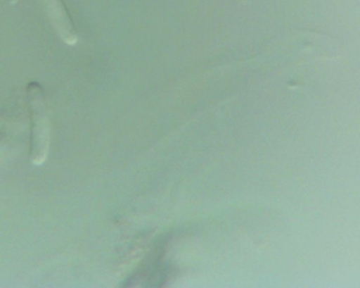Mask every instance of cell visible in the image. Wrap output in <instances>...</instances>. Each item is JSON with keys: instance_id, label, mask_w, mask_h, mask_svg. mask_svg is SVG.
Segmentation results:
<instances>
[{"instance_id": "1", "label": "cell", "mask_w": 360, "mask_h": 288, "mask_svg": "<svg viewBox=\"0 0 360 288\" xmlns=\"http://www.w3.org/2000/svg\"><path fill=\"white\" fill-rule=\"evenodd\" d=\"M26 96L31 122L30 160L34 165H41L48 156L51 128L47 115L43 89L36 82H30Z\"/></svg>"}, {"instance_id": "2", "label": "cell", "mask_w": 360, "mask_h": 288, "mask_svg": "<svg viewBox=\"0 0 360 288\" xmlns=\"http://www.w3.org/2000/svg\"><path fill=\"white\" fill-rule=\"evenodd\" d=\"M47 13L60 38L68 44L77 42L71 22L62 0H44Z\"/></svg>"}]
</instances>
